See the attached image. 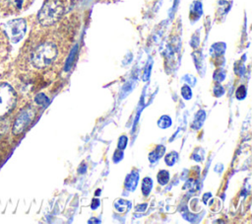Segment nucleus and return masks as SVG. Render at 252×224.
<instances>
[{"mask_svg":"<svg viewBox=\"0 0 252 224\" xmlns=\"http://www.w3.org/2000/svg\"><path fill=\"white\" fill-rule=\"evenodd\" d=\"M57 47L53 42L45 41L37 45L31 54V61L36 68H44L50 65L57 57Z\"/></svg>","mask_w":252,"mask_h":224,"instance_id":"nucleus-1","label":"nucleus"},{"mask_svg":"<svg viewBox=\"0 0 252 224\" xmlns=\"http://www.w3.org/2000/svg\"><path fill=\"white\" fill-rule=\"evenodd\" d=\"M64 13V5L60 0H47L38 12L37 19L42 26L55 24Z\"/></svg>","mask_w":252,"mask_h":224,"instance_id":"nucleus-2","label":"nucleus"},{"mask_svg":"<svg viewBox=\"0 0 252 224\" xmlns=\"http://www.w3.org/2000/svg\"><path fill=\"white\" fill-rule=\"evenodd\" d=\"M17 103L15 90L7 83L0 84V117L7 114L14 109Z\"/></svg>","mask_w":252,"mask_h":224,"instance_id":"nucleus-3","label":"nucleus"},{"mask_svg":"<svg viewBox=\"0 0 252 224\" xmlns=\"http://www.w3.org/2000/svg\"><path fill=\"white\" fill-rule=\"evenodd\" d=\"M27 23L24 19H14L5 25V32L13 43L19 42L25 36Z\"/></svg>","mask_w":252,"mask_h":224,"instance_id":"nucleus-4","label":"nucleus"},{"mask_svg":"<svg viewBox=\"0 0 252 224\" xmlns=\"http://www.w3.org/2000/svg\"><path fill=\"white\" fill-rule=\"evenodd\" d=\"M35 115V112L32 108H25L23 109L19 114L17 115L14 124H13V133L14 134H21L23 133L26 128L31 124L33 117Z\"/></svg>","mask_w":252,"mask_h":224,"instance_id":"nucleus-5","label":"nucleus"},{"mask_svg":"<svg viewBox=\"0 0 252 224\" xmlns=\"http://www.w3.org/2000/svg\"><path fill=\"white\" fill-rule=\"evenodd\" d=\"M115 207L119 212H125L130 208V202L124 199H118L115 202Z\"/></svg>","mask_w":252,"mask_h":224,"instance_id":"nucleus-6","label":"nucleus"},{"mask_svg":"<svg viewBox=\"0 0 252 224\" xmlns=\"http://www.w3.org/2000/svg\"><path fill=\"white\" fill-rule=\"evenodd\" d=\"M152 187V180L149 178H145L142 184V191L144 192L145 195H147L151 191Z\"/></svg>","mask_w":252,"mask_h":224,"instance_id":"nucleus-7","label":"nucleus"},{"mask_svg":"<svg viewBox=\"0 0 252 224\" xmlns=\"http://www.w3.org/2000/svg\"><path fill=\"white\" fill-rule=\"evenodd\" d=\"M158 181L160 185H165L167 182H168V179H169V175L167 173V171H160L158 176Z\"/></svg>","mask_w":252,"mask_h":224,"instance_id":"nucleus-8","label":"nucleus"},{"mask_svg":"<svg viewBox=\"0 0 252 224\" xmlns=\"http://www.w3.org/2000/svg\"><path fill=\"white\" fill-rule=\"evenodd\" d=\"M34 101H35L38 105H46V104H48V98H47L44 94H42V93L37 94V95L35 96V98H34Z\"/></svg>","mask_w":252,"mask_h":224,"instance_id":"nucleus-9","label":"nucleus"},{"mask_svg":"<svg viewBox=\"0 0 252 224\" xmlns=\"http://www.w3.org/2000/svg\"><path fill=\"white\" fill-rule=\"evenodd\" d=\"M176 159H177V154H176L175 152H170L169 154H167V155L165 156V162H166L167 165H169V166L173 165V164L175 163Z\"/></svg>","mask_w":252,"mask_h":224,"instance_id":"nucleus-10","label":"nucleus"},{"mask_svg":"<svg viewBox=\"0 0 252 224\" xmlns=\"http://www.w3.org/2000/svg\"><path fill=\"white\" fill-rule=\"evenodd\" d=\"M3 1H5L6 3H9L10 5L14 6L15 8H21L24 0H3Z\"/></svg>","mask_w":252,"mask_h":224,"instance_id":"nucleus-11","label":"nucleus"}]
</instances>
